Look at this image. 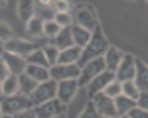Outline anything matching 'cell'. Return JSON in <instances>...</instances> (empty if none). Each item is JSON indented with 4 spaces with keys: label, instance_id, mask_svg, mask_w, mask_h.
Returning a JSON list of instances; mask_svg holds the SVG:
<instances>
[{
    "label": "cell",
    "instance_id": "277c9868",
    "mask_svg": "<svg viewBox=\"0 0 148 118\" xmlns=\"http://www.w3.org/2000/svg\"><path fill=\"white\" fill-rule=\"evenodd\" d=\"M103 71H105V61L103 57L99 59H93L89 63H85L83 67H81V73H79V79H77V85L79 87H85V85H89V83L97 77V75H101Z\"/></svg>",
    "mask_w": 148,
    "mask_h": 118
},
{
    "label": "cell",
    "instance_id": "3957f363",
    "mask_svg": "<svg viewBox=\"0 0 148 118\" xmlns=\"http://www.w3.org/2000/svg\"><path fill=\"white\" fill-rule=\"evenodd\" d=\"M56 89H57V83L56 81H46V83H40L38 87H36V91L28 98H30V102H32V108L38 104H44L47 100H51V98H56Z\"/></svg>",
    "mask_w": 148,
    "mask_h": 118
},
{
    "label": "cell",
    "instance_id": "ba28073f",
    "mask_svg": "<svg viewBox=\"0 0 148 118\" xmlns=\"http://www.w3.org/2000/svg\"><path fill=\"white\" fill-rule=\"evenodd\" d=\"M34 114L36 118H53L57 114H65V104H61L57 98H51L44 104L34 106Z\"/></svg>",
    "mask_w": 148,
    "mask_h": 118
},
{
    "label": "cell",
    "instance_id": "1f68e13d",
    "mask_svg": "<svg viewBox=\"0 0 148 118\" xmlns=\"http://www.w3.org/2000/svg\"><path fill=\"white\" fill-rule=\"evenodd\" d=\"M77 118H101V114L97 112L95 104H93L91 100H89V102L85 104V110H83V112H81V114H79Z\"/></svg>",
    "mask_w": 148,
    "mask_h": 118
},
{
    "label": "cell",
    "instance_id": "cb8c5ba5",
    "mask_svg": "<svg viewBox=\"0 0 148 118\" xmlns=\"http://www.w3.org/2000/svg\"><path fill=\"white\" fill-rule=\"evenodd\" d=\"M0 85H2V96H12V94H18V77L8 75L4 81L0 83Z\"/></svg>",
    "mask_w": 148,
    "mask_h": 118
},
{
    "label": "cell",
    "instance_id": "e0dca14e",
    "mask_svg": "<svg viewBox=\"0 0 148 118\" xmlns=\"http://www.w3.org/2000/svg\"><path fill=\"white\" fill-rule=\"evenodd\" d=\"M79 57H81V49L75 47V45H71V47H67V49H63V51H59L56 65H77Z\"/></svg>",
    "mask_w": 148,
    "mask_h": 118
},
{
    "label": "cell",
    "instance_id": "8d00e7d4",
    "mask_svg": "<svg viewBox=\"0 0 148 118\" xmlns=\"http://www.w3.org/2000/svg\"><path fill=\"white\" fill-rule=\"evenodd\" d=\"M12 118H36V114H34V108H28V110H22V112L14 114Z\"/></svg>",
    "mask_w": 148,
    "mask_h": 118
},
{
    "label": "cell",
    "instance_id": "836d02e7",
    "mask_svg": "<svg viewBox=\"0 0 148 118\" xmlns=\"http://www.w3.org/2000/svg\"><path fill=\"white\" fill-rule=\"evenodd\" d=\"M126 118H148V110H142V108H132V110H128L125 114Z\"/></svg>",
    "mask_w": 148,
    "mask_h": 118
},
{
    "label": "cell",
    "instance_id": "f546056e",
    "mask_svg": "<svg viewBox=\"0 0 148 118\" xmlns=\"http://www.w3.org/2000/svg\"><path fill=\"white\" fill-rule=\"evenodd\" d=\"M53 22H56L59 28H71V26H73V18H71L69 12H65V14H56Z\"/></svg>",
    "mask_w": 148,
    "mask_h": 118
},
{
    "label": "cell",
    "instance_id": "7402d4cb",
    "mask_svg": "<svg viewBox=\"0 0 148 118\" xmlns=\"http://www.w3.org/2000/svg\"><path fill=\"white\" fill-rule=\"evenodd\" d=\"M36 87H38V83L34 79H30L26 73L18 77V94H22V96H30V94L36 91Z\"/></svg>",
    "mask_w": 148,
    "mask_h": 118
},
{
    "label": "cell",
    "instance_id": "484cf974",
    "mask_svg": "<svg viewBox=\"0 0 148 118\" xmlns=\"http://www.w3.org/2000/svg\"><path fill=\"white\" fill-rule=\"evenodd\" d=\"M26 32L28 35H32V37H38V35H44V22L40 20V18H32L30 22L26 24Z\"/></svg>",
    "mask_w": 148,
    "mask_h": 118
},
{
    "label": "cell",
    "instance_id": "d590c367",
    "mask_svg": "<svg viewBox=\"0 0 148 118\" xmlns=\"http://www.w3.org/2000/svg\"><path fill=\"white\" fill-rule=\"evenodd\" d=\"M136 108L148 110V93H138V96H136Z\"/></svg>",
    "mask_w": 148,
    "mask_h": 118
},
{
    "label": "cell",
    "instance_id": "2e32d148",
    "mask_svg": "<svg viewBox=\"0 0 148 118\" xmlns=\"http://www.w3.org/2000/svg\"><path fill=\"white\" fill-rule=\"evenodd\" d=\"M49 45L57 47L59 51H63V49H67V47L73 45V37H71V28H61L59 30V34L56 37H51L49 39Z\"/></svg>",
    "mask_w": 148,
    "mask_h": 118
},
{
    "label": "cell",
    "instance_id": "5b68a950",
    "mask_svg": "<svg viewBox=\"0 0 148 118\" xmlns=\"http://www.w3.org/2000/svg\"><path fill=\"white\" fill-rule=\"evenodd\" d=\"M71 18H73V24H75V26H79V28L87 30V32H93V30L99 26L97 16H95V12H93L89 6H79Z\"/></svg>",
    "mask_w": 148,
    "mask_h": 118
},
{
    "label": "cell",
    "instance_id": "4fadbf2b",
    "mask_svg": "<svg viewBox=\"0 0 148 118\" xmlns=\"http://www.w3.org/2000/svg\"><path fill=\"white\" fill-rule=\"evenodd\" d=\"M91 102L95 104L97 112H99L101 116H116V112H114V102H113V98L105 96L103 93H97V94H95V96L91 98Z\"/></svg>",
    "mask_w": 148,
    "mask_h": 118
},
{
    "label": "cell",
    "instance_id": "6da1fadb",
    "mask_svg": "<svg viewBox=\"0 0 148 118\" xmlns=\"http://www.w3.org/2000/svg\"><path fill=\"white\" fill-rule=\"evenodd\" d=\"M107 49H109V41H107V37L103 35L101 26H97V28L91 32L89 43L81 49V57H79V61H77V67L81 69L85 63H89V61H93V59L103 57Z\"/></svg>",
    "mask_w": 148,
    "mask_h": 118
},
{
    "label": "cell",
    "instance_id": "d6986e66",
    "mask_svg": "<svg viewBox=\"0 0 148 118\" xmlns=\"http://www.w3.org/2000/svg\"><path fill=\"white\" fill-rule=\"evenodd\" d=\"M71 37H73V45L83 49V47L89 43V39H91V32H87V30H83L79 26H71Z\"/></svg>",
    "mask_w": 148,
    "mask_h": 118
},
{
    "label": "cell",
    "instance_id": "7bdbcfd3",
    "mask_svg": "<svg viewBox=\"0 0 148 118\" xmlns=\"http://www.w3.org/2000/svg\"><path fill=\"white\" fill-rule=\"evenodd\" d=\"M101 118H119V116H101Z\"/></svg>",
    "mask_w": 148,
    "mask_h": 118
},
{
    "label": "cell",
    "instance_id": "d4e9b609",
    "mask_svg": "<svg viewBox=\"0 0 148 118\" xmlns=\"http://www.w3.org/2000/svg\"><path fill=\"white\" fill-rule=\"evenodd\" d=\"M26 63H28V65H36V67H46V69H49V65H47L46 55H44L42 47H38L36 51H32V53L26 57Z\"/></svg>",
    "mask_w": 148,
    "mask_h": 118
},
{
    "label": "cell",
    "instance_id": "4dcf8cb0",
    "mask_svg": "<svg viewBox=\"0 0 148 118\" xmlns=\"http://www.w3.org/2000/svg\"><path fill=\"white\" fill-rule=\"evenodd\" d=\"M59 30H61V28H59L53 20H51V22H44V35H46L47 39L56 37V35L59 34Z\"/></svg>",
    "mask_w": 148,
    "mask_h": 118
},
{
    "label": "cell",
    "instance_id": "52a82bcc",
    "mask_svg": "<svg viewBox=\"0 0 148 118\" xmlns=\"http://www.w3.org/2000/svg\"><path fill=\"white\" fill-rule=\"evenodd\" d=\"M49 79L51 81H71V79H79V73L81 69L77 65H53V67H49Z\"/></svg>",
    "mask_w": 148,
    "mask_h": 118
},
{
    "label": "cell",
    "instance_id": "83f0119b",
    "mask_svg": "<svg viewBox=\"0 0 148 118\" xmlns=\"http://www.w3.org/2000/svg\"><path fill=\"white\" fill-rule=\"evenodd\" d=\"M121 93H123V83H119L116 79H114L113 83H109V85L105 87V91H103V94L109 96V98H116Z\"/></svg>",
    "mask_w": 148,
    "mask_h": 118
},
{
    "label": "cell",
    "instance_id": "603a6c76",
    "mask_svg": "<svg viewBox=\"0 0 148 118\" xmlns=\"http://www.w3.org/2000/svg\"><path fill=\"white\" fill-rule=\"evenodd\" d=\"M18 16H20V20L28 24L32 18H34V2L32 0H22V2H18Z\"/></svg>",
    "mask_w": 148,
    "mask_h": 118
},
{
    "label": "cell",
    "instance_id": "ac0fdd59",
    "mask_svg": "<svg viewBox=\"0 0 148 118\" xmlns=\"http://www.w3.org/2000/svg\"><path fill=\"white\" fill-rule=\"evenodd\" d=\"M34 16L42 22H51L56 18V12L51 8V2H34Z\"/></svg>",
    "mask_w": 148,
    "mask_h": 118
},
{
    "label": "cell",
    "instance_id": "44dd1931",
    "mask_svg": "<svg viewBox=\"0 0 148 118\" xmlns=\"http://www.w3.org/2000/svg\"><path fill=\"white\" fill-rule=\"evenodd\" d=\"M30 79H34L38 85L40 83H46L49 81V71L46 67H36V65H26V71H24Z\"/></svg>",
    "mask_w": 148,
    "mask_h": 118
},
{
    "label": "cell",
    "instance_id": "d6a6232c",
    "mask_svg": "<svg viewBox=\"0 0 148 118\" xmlns=\"http://www.w3.org/2000/svg\"><path fill=\"white\" fill-rule=\"evenodd\" d=\"M51 8H53L56 14H65V12H69V2H65V0H56V2H51Z\"/></svg>",
    "mask_w": 148,
    "mask_h": 118
},
{
    "label": "cell",
    "instance_id": "7a4b0ae2",
    "mask_svg": "<svg viewBox=\"0 0 148 118\" xmlns=\"http://www.w3.org/2000/svg\"><path fill=\"white\" fill-rule=\"evenodd\" d=\"M32 108V102L28 96H22V94H12V96H0V110L2 114H8V116H14L22 110H28Z\"/></svg>",
    "mask_w": 148,
    "mask_h": 118
},
{
    "label": "cell",
    "instance_id": "30bf717a",
    "mask_svg": "<svg viewBox=\"0 0 148 118\" xmlns=\"http://www.w3.org/2000/svg\"><path fill=\"white\" fill-rule=\"evenodd\" d=\"M134 59L136 57H132V55H128V53L123 55L119 67L114 71V79L119 83H126V81H132V79H134Z\"/></svg>",
    "mask_w": 148,
    "mask_h": 118
},
{
    "label": "cell",
    "instance_id": "8992f818",
    "mask_svg": "<svg viewBox=\"0 0 148 118\" xmlns=\"http://www.w3.org/2000/svg\"><path fill=\"white\" fill-rule=\"evenodd\" d=\"M38 49V43L34 41H28V39H18V37H12L4 43V51H8L12 55H18V57H28L32 51Z\"/></svg>",
    "mask_w": 148,
    "mask_h": 118
},
{
    "label": "cell",
    "instance_id": "60d3db41",
    "mask_svg": "<svg viewBox=\"0 0 148 118\" xmlns=\"http://www.w3.org/2000/svg\"><path fill=\"white\" fill-rule=\"evenodd\" d=\"M53 118H67L65 114H57V116H53Z\"/></svg>",
    "mask_w": 148,
    "mask_h": 118
},
{
    "label": "cell",
    "instance_id": "ee69618b",
    "mask_svg": "<svg viewBox=\"0 0 148 118\" xmlns=\"http://www.w3.org/2000/svg\"><path fill=\"white\" fill-rule=\"evenodd\" d=\"M0 96H2V85H0Z\"/></svg>",
    "mask_w": 148,
    "mask_h": 118
},
{
    "label": "cell",
    "instance_id": "f1b7e54d",
    "mask_svg": "<svg viewBox=\"0 0 148 118\" xmlns=\"http://www.w3.org/2000/svg\"><path fill=\"white\" fill-rule=\"evenodd\" d=\"M138 93H140V91L136 89V85H134L132 81H126V83H123V93H121V94H125L126 98H132V100H136Z\"/></svg>",
    "mask_w": 148,
    "mask_h": 118
},
{
    "label": "cell",
    "instance_id": "5bb4252c",
    "mask_svg": "<svg viewBox=\"0 0 148 118\" xmlns=\"http://www.w3.org/2000/svg\"><path fill=\"white\" fill-rule=\"evenodd\" d=\"M132 83L136 85V89L140 93H148V67L140 59H134V79H132Z\"/></svg>",
    "mask_w": 148,
    "mask_h": 118
},
{
    "label": "cell",
    "instance_id": "7c38bea8",
    "mask_svg": "<svg viewBox=\"0 0 148 118\" xmlns=\"http://www.w3.org/2000/svg\"><path fill=\"white\" fill-rule=\"evenodd\" d=\"M2 59H4V63H6V67H8V73L14 75V77H20L24 75V71H26V59L24 57H18V55H12L8 51H4L2 53Z\"/></svg>",
    "mask_w": 148,
    "mask_h": 118
},
{
    "label": "cell",
    "instance_id": "f6af8a7d",
    "mask_svg": "<svg viewBox=\"0 0 148 118\" xmlns=\"http://www.w3.org/2000/svg\"><path fill=\"white\" fill-rule=\"evenodd\" d=\"M119 118H126V116H119Z\"/></svg>",
    "mask_w": 148,
    "mask_h": 118
},
{
    "label": "cell",
    "instance_id": "ffe728a7",
    "mask_svg": "<svg viewBox=\"0 0 148 118\" xmlns=\"http://www.w3.org/2000/svg\"><path fill=\"white\" fill-rule=\"evenodd\" d=\"M113 102H114V112H116V116H125L128 110H132V108L136 106V100L126 98L125 94H119L116 98H113Z\"/></svg>",
    "mask_w": 148,
    "mask_h": 118
},
{
    "label": "cell",
    "instance_id": "8fae6325",
    "mask_svg": "<svg viewBox=\"0 0 148 118\" xmlns=\"http://www.w3.org/2000/svg\"><path fill=\"white\" fill-rule=\"evenodd\" d=\"M113 81H114V73H111V71H103L101 75H97V77L87 85V94H89V98H93L97 93H103L105 87H107L109 83H113Z\"/></svg>",
    "mask_w": 148,
    "mask_h": 118
},
{
    "label": "cell",
    "instance_id": "b9f144b4",
    "mask_svg": "<svg viewBox=\"0 0 148 118\" xmlns=\"http://www.w3.org/2000/svg\"><path fill=\"white\" fill-rule=\"evenodd\" d=\"M0 118H12V116H8V114H0Z\"/></svg>",
    "mask_w": 148,
    "mask_h": 118
},
{
    "label": "cell",
    "instance_id": "ab89813d",
    "mask_svg": "<svg viewBox=\"0 0 148 118\" xmlns=\"http://www.w3.org/2000/svg\"><path fill=\"white\" fill-rule=\"evenodd\" d=\"M6 4H8V2H4V0H0V8H4Z\"/></svg>",
    "mask_w": 148,
    "mask_h": 118
},
{
    "label": "cell",
    "instance_id": "bcb514c9",
    "mask_svg": "<svg viewBox=\"0 0 148 118\" xmlns=\"http://www.w3.org/2000/svg\"><path fill=\"white\" fill-rule=\"evenodd\" d=\"M0 114H2V110H0Z\"/></svg>",
    "mask_w": 148,
    "mask_h": 118
},
{
    "label": "cell",
    "instance_id": "9a60e30c",
    "mask_svg": "<svg viewBox=\"0 0 148 118\" xmlns=\"http://www.w3.org/2000/svg\"><path fill=\"white\" fill-rule=\"evenodd\" d=\"M123 51L121 49H116V47L109 45V49L105 51V55H103V61H105V71H111L114 73L116 67H119V63H121V59H123Z\"/></svg>",
    "mask_w": 148,
    "mask_h": 118
},
{
    "label": "cell",
    "instance_id": "74e56055",
    "mask_svg": "<svg viewBox=\"0 0 148 118\" xmlns=\"http://www.w3.org/2000/svg\"><path fill=\"white\" fill-rule=\"evenodd\" d=\"M10 73H8V67H6V63H4V59L0 57V83L4 81L6 77H8Z\"/></svg>",
    "mask_w": 148,
    "mask_h": 118
},
{
    "label": "cell",
    "instance_id": "4316f807",
    "mask_svg": "<svg viewBox=\"0 0 148 118\" xmlns=\"http://www.w3.org/2000/svg\"><path fill=\"white\" fill-rule=\"evenodd\" d=\"M42 51H44V55H46L47 65H49V67H53V65L57 63V55H59V49L47 43V45H44V47H42Z\"/></svg>",
    "mask_w": 148,
    "mask_h": 118
},
{
    "label": "cell",
    "instance_id": "9c48e42d",
    "mask_svg": "<svg viewBox=\"0 0 148 118\" xmlns=\"http://www.w3.org/2000/svg\"><path fill=\"white\" fill-rule=\"evenodd\" d=\"M77 89H79V85H77L75 79H71V81H59L57 83V89H56V98L61 102V104L67 106L69 102L75 98Z\"/></svg>",
    "mask_w": 148,
    "mask_h": 118
},
{
    "label": "cell",
    "instance_id": "f35d334b",
    "mask_svg": "<svg viewBox=\"0 0 148 118\" xmlns=\"http://www.w3.org/2000/svg\"><path fill=\"white\" fill-rule=\"evenodd\" d=\"M2 53H4V41H0V57H2Z\"/></svg>",
    "mask_w": 148,
    "mask_h": 118
},
{
    "label": "cell",
    "instance_id": "e575fe53",
    "mask_svg": "<svg viewBox=\"0 0 148 118\" xmlns=\"http://www.w3.org/2000/svg\"><path fill=\"white\" fill-rule=\"evenodd\" d=\"M8 39H12V30L6 26V24H2L0 22V41H8Z\"/></svg>",
    "mask_w": 148,
    "mask_h": 118
}]
</instances>
